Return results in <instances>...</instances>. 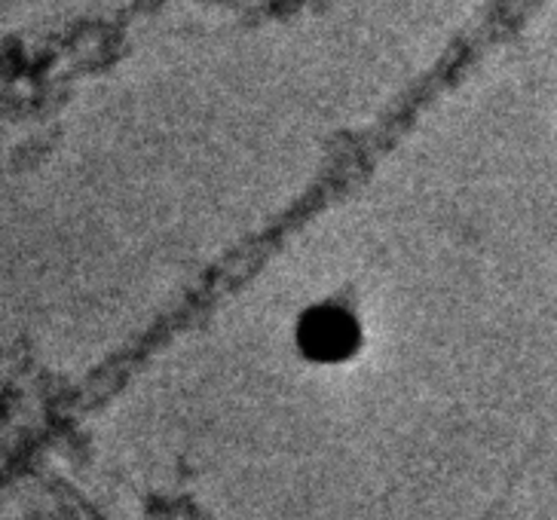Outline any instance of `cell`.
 I'll return each instance as SVG.
<instances>
[{"label":"cell","mask_w":557,"mask_h":520,"mask_svg":"<svg viewBox=\"0 0 557 520\" xmlns=\"http://www.w3.org/2000/svg\"><path fill=\"white\" fill-rule=\"evenodd\" d=\"M304 346L315 358H341L352 349V327L344 319H312L304 331Z\"/></svg>","instance_id":"obj_1"}]
</instances>
